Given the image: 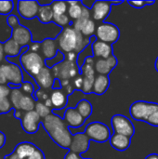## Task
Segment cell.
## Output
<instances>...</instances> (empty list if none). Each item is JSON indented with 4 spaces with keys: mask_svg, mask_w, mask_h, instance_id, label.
<instances>
[{
    "mask_svg": "<svg viewBox=\"0 0 158 159\" xmlns=\"http://www.w3.org/2000/svg\"><path fill=\"white\" fill-rule=\"evenodd\" d=\"M23 48H21L13 38H8L5 43H4V50H5V55L6 58H11V57H16L18 56Z\"/></svg>",
    "mask_w": 158,
    "mask_h": 159,
    "instance_id": "cell-26",
    "label": "cell"
},
{
    "mask_svg": "<svg viewBox=\"0 0 158 159\" xmlns=\"http://www.w3.org/2000/svg\"><path fill=\"white\" fill-rule=\"evenodd\" d=\"M91 48L96 59H108L113 55V46L97 39L93 42Z\"/></svg>",
    "mask_w": 158,
    "mask_h": 159,
    "instance_id": "cell-18",
    "label": "cell"
},
{
    "mask_svg": "<svg viewBox=\"0 0 158 159\" xmlns=\"http://www.w3.org/2000/svg\"><path fill=\"white\" fill-rule=\"evenodd\" d=\"M35 103H36V101L34 100V98L33 96L24 94L20 102V111H22L24 113L34 111V107H35Z\"/></svg>",
    "mask_w": 158,
    "mask_h": 159,
    "instance_id": "cell-29",
    "label": "cell"
},
{
    "mask_svg": "<svg viewBox=\"0 0 158 159\" xmlns=\"http://www.w3.org/2000/svg\"><path fill=\"white\" fill-rule=\"evenodd\" d=\"M82 76H83V89H82V91L86 94L93 92V85H94L96 75H82Z\"/></svg>",
    "mask_w": 158,
    "mask_h": 159,
    "instance_id": "cell-33",
    "label": "cell"
},
{
    "mask_svg": "<svg viewBox=\"0 0 158 159\" xmlns=\"http://www.w3.org/2000/svg\"><path fill=\"white\" fill-rule=\"evenodd\" d=\"M7 25H8L11 29H13V28L16 27L18 24H20V23H19V19L17 18V16H15V15H13V14H10V15L7 16Z\"/></svg>",
    "mask_w": 158,
    "mask_h": 159,
    "instance_id": "cell-40",
    "label": "cell"
},
{
    "mask_svg": "<svg viewBox=\"0 0 158 159\" xmlns=\"http://www.w3.org/2000/svg\"><path fill=\"white\" fill-rule=\"evenodd\" d=\"M4 159H22L19 155H17L14 151L8 155H7L6 157H4Z\"/></svg>",
    "mask_w": 158,
    "mask_h": 159,
    "instance_id": "cell-47",
    "label": "cell"
},
{
    "mask_svg": "<svg viewBox=\"0 0 158 159\" xmlns=\"http://www.w3.org/2000/svg\"><path fill=\"white\" fill-rule=\"evenodd\" d=\"M63 120L66 123V125L73 129H78L81 126L84 125L86 119L79 114V112L76 110V108L70 107L68 108L63 116Z\"/></svg>",
    "mask_w": 158,
    "mask_h": 159,
    "instance_id": "cell-17",
    "label": "cell"
},
{
    "mask_svg": "<svg viewBox=\"0 0 158 159\" xmlns=\"http://www.w3.org/2000/svg\"><path fill=\"white\" fill-rule=\"evenodd\" d=\"M11 89L8 85H0V100L9 97Z\"/></svg>",
    "mask_w": 158,
    "mask_h": 159,
    "instance_id": "cell-41",
    "label": "cell"
},
{
    "mask_svg": "<svg viewBox=\"0 0 158 159\" xmlns=\"http://www.w3.org/2000/svg\"><path fill=\"white\" fill-rule=\"evenodd\" d=\"M59 50L64 55L74 52L80 54L90 44L91 39L82 35L80 32L75 30L72 25L63 28L56 37Z\"/></svg>",
    "mask_w": 158,
    "mask_h": 159,
    "instance_id": "cell-2",
    "label": "cell"
},
{
    "mask_svg": "<svg viewBox=\"0 0 158 159\" xmlns=\"http://www.w3.org/2000/svg\"><path fill=\"white\" fill-rule=\"evenodd\" d=\"M95 36L97 40L113 45L120 37V31L118 27L113 23L102 22L97 26Z\"/></svg>",
    "mask_w": 158,
    "mask_h": 159,
    "instance_id": "cell-7",
    "label": "cell"
},
{
    "mask_svg": "<svg viewBox=\"0 0 158 159\" xmlns=\"http://www.w3.org/2000/svg\"><path fill=\"white\" fill-rule=\"evenodd\" d=\"M109 142H110L111 146L119 152H124L128 150L131 143L129 137L122 135V134H117V133H114L111 136Z\"/></svg>",
    "mask_w": 158,
    "mask_h": 159,
    "instance_id": "cell-21",
    "label": "cell"
},
{
    "mask_svg": "<svg viewBox=\"0 0 158 159\" xmlns=\"http://www.w3.org/2000/svg\"><path fill=\"white\" fill-rule=\"evenodd\" d=\"M59 52V47L56 39L46 38L41 42V55L45 60H51Z\"/></svg>",
    "mask_w": 158,
    "mask_h": 159,
    "instance_id": "cell-19",
    "label": "cell"
},
{
    "mask_svg": "<svg viewBox=\"0 0 158 159\" xmlns=\"http://www.w3.org/2000/svg\"><path fill=\"white\" fill-rule=\"evenodd\" d=\"M20 61L24 71L32 77H34L45 66H47L46 60L40 53L34 52L29 49L22 52Z\"/></svg>",
    "mask_w": 158,
    "mask_h": 159,
    "instance_id": "cell-4",
    "label": "cell"
},
{
    "mask_svg": "<svg viewBox=\"0 0 158 159\" xmlns=\"http://www.w3.org/2000/svg\"><path fill=\"white\" fill-rule=\"evenodd\" d=\"M42 125L48 136L57 145L63 149L70 148L73 135L62 118L52 113L42 120Z\"/></svg>",
    "mask_w": 158,
    "mask_h": 159,
    "instance_id": "cell-1",
    "label": "cell"
},
{
    "mask_svg": "<svg viewBox=\"0 0 158 159\" xmlns=\"http://www.w3.org/2000/svg\"><path fill=\"white\" fill-rule=\"evenodd\" d=\"M50 101L52 103V109L61 110L64 108L68 102V95L61 89H53L50 92Z\"/></svg>",
    "mask_w": 158,
    "mask_h": 159,
    "instance_id": "cell-20",
    "label": "cell"
},
{
    "mask_svg": "<svg viewBox=\"0 0 158 159\" xmlns=\"http://www.w3.org/2000/svg\"><path fill=\"white\" fill-rule=\"evenodd\" d=\"M123 3V1H117V2H115V1H111V4L112 5H120V4H122Z\"/></svg>",
    "mask_w": 158,
    "mask_h": 159,
    "instance_id": "cell-51",
    "label": "cell"
},
{
    "mask_svg": "<svg viewBox=\"0 0 158 159\" xmlns=\"http://www.w3.org/2000/svg\"><path fill=\"white\" fill-rule=\"evenodd\" d=\"M73 84H74L75 89L82 91V89H83V76L81 75V74L73 80Z\"/></svg>",
    "mask_w": 158,
    "mask_h": 159,
    "instance_id": "cell-43",
    "label": "cell"
},
{
    "mask_svg": "<svg viewBox=\"0 0 158 159\" xmlns=\"http://www.w3.org/2000/svg\"><path fill=\"white\" fill-rule=\"evenodd\" d=\"M6 61V55H5V50H4V43L0 42V63L4 62Z\"/></svg>",
    "mask_w": 158,
    "mask_h": 159,
    "instance_id": "cell-46",
    "label": "cell"
},
{
    "mask_svg": "<svg viewBox=\"0 0 158 159\" xmlns=\"http://www.w3.org/2000/svg\"><path fill=\"white\" fill-rule=\"evenodd\" d=\"M20 123H21L22 129L26 133L34 134L37 132L39 129V124L42 123V118L34 110L24 113L20 119Z\"/></svg>",
    "mask_w": 158,
    "mask_h": 159,
    "instance_id": "cell-10",
    "label": "cell"
},
{
    "mask_svg": "<svg viewBox=\"0 0 158 159\" xmlns=\"http://www.w3.org/2000/svg\"><path fill=\"white\" fill-rule=\"evenodd\" d=\"M89 143H90V139L87 136V134L84 133H76L74 135H73V140H72V143L70 146V151L77 154V155H81L86 153L88 148H89Z\"/></svg>",
    "mask_w": 158,
    "mask_h": 159,
    "instance_id": "cell-15",
    "label": "cell"
},
{
    "mask_svg": "<svg viewBox=\"0 0 158 159\" xmlns=\"http://www.w3.org/2000/svg\"><path fill=\"white\" fill-rule=\"evenodd\" d=\"M14 8L13 1H0V14L9 15Z\"/></svg>",
    "mask_w": 158,
    "mask_h": 159,
    "instance_id": "cell-35",
    "label": "cell"
},
{
    "mask_svg": "<svg viewBox=\"0 0 158 159\" xmlns=\"http://www.w3.org/2000/svg\"><path fill=\"white\" fill-rule=\"evenodd\" d=\"M145 159H158V154H151L147 156Z\"/></svg>",
    "mask_w": 158,
    "mask_h": 159,
    "instance_id": "cell-50",
    "label": "cell"
},
{
    "mask_svg": "<svg viewBox=\"0 0 158 159\" xmlns=\"http://www.w3.org/2000/svg\"><path fill=\"white\" fill-rule=\"evenodd\" d=\"M10 37L13 38L21 48L29 47L33 43L31 31L21 24H18L11 30Z\"/></svg>",
    "mask_w": 158,
    "mask_h": 159,
    "instance_id": "cell-13",
    "label": "cell"
},
{
    "mask_svg": "<svg viewBox=\"0 0 158 159\" xmlns=\"http://www.w3.org/2000/svg\"><path fill=\"white\" fill-rule=\"evenodd\" d=\"M51 7L53 9L54 15H62L67 13L69 6L65 1H54L51 2Z\"/></svg>",
    "mask_w": 158,
    "mask_h": 159,
    "instance_id": "cell-31",
    "label": "cell"
},
{
    "mask_svg": "<svg viewBox=\"0 0 158 159\" xmlns=\"http://www.w3.org/2000/svg\"><path fill=\"white\" fill-rule=\"evenodd\" d=\"M110 86V79L108 75H98L95 77L93 85V93L97 95H102L105 93Z\"/></svg>",
    "mask_w": 158,
    "mask_h": 159,
    "instance_id": "cell-23",
    "label": "cell"
},
{
    "mask_svg": "<svg viewBox=\"0 0 158 159\" xmlns=\"http://www.w3.org/2000/svg\"><path fill=\"white\" fill-rule=\"evenodd\" d=\"M146 123L154 127H158V109L148 117V119L146 120Z\"/></svg>",
    "mask_w": 158,
    "mask_h": 159,
    "instance_id": "cell-42",
    "label": "cell"
},
{
    "mask_svg": "<svg viewBox=\"0 0 158 159\" xmlns=\"http://www.w3.org/2000/svg\"><path fill=\"white\" fill-rule=\"evenodd\" d=\"M53 22L62 28H66L68 26H71V19L68 16V14H62V15H54Z\"/></svg>",
    "mask_w": 158,
    "mask_h": 159,
    "instance_id": "cell-34",
    "label": "cell"
},
{
    "mask_svg": "<svg viewBox=\"0 0 158 159\" xmlns=\"http://www.w3.org/2000/svg\"><path fill=\"white\" fill-rule=\"evenodd\" d=\"M158 109V103L148 102L144 101H137L133 102L129 108L130 116L133 119L137 121H144Z\"/></svg>",
    "mask_w": 158,
    "mask_h": 159,
    "instance_id": "cell-6",
    "label": "cell"
},
{
    "mask_svg": "<svg viewBox=\"0 0 158 159\" xmlns=\"http://www.w3.org/2000/svg\"><path fill=\"white\" fill-rule=\"evenodd\" d=\"M23 112L22 111H15L14 110V116H15V118H17V119H21V117H22V116H23Z\"/></svg>",
    "mask_w": 158,
    "mask_h": 159,
    "instance_id": "cell-49",
    "label": "cell"
},
{
    "mask_svg": "<svg viewBox=\"0 0 158 159\" xmlns=\"http://www.w3.org/2000/svg\"><path fill=\"white\" fill-rule=\"evenodd\" d=\"M38 147L35 146L34 143H29V142H22L18 143L15 148H14V152L19 155L22 159H26L27 157H29L31 155H33L36 149Z\"/></svg>",
    "mask_w": 158,
    "mask_h": 159,
    "instance_id": "cell-22",
    "label": "cell"
},
{
    "mask_svg": "<svg viewBox=\"0 0 158 159\" xmlns=\"http://www.w3.org/2000/svg\"><path fill=\"white\" fill-rule=\"evenodd\" d=\"M34 111L42 118V120L44 118H46L47 116H48L50 114H52V109L47 107L44 102H36L35 107H34Z\"/></svg>",
    "mask_w": 158,
    "mask_h": 159,
    "instance_id": "cell-32",
    "label": "cell"
},
{
    "mask_svg": "<svg viewBox=\"0 0 158 159\" xmlns=\"http://www.w3.org/2000/svg\"><path fill=\"white\" fill-rule=\"evenodd\" d=\"M12 104L9 98H4L0 100V114H7L12 109Z\"/></svg>",
    "mask_w": 158,
    "mask_h": 159,
    "instance_id": "cell-37",
    "label": "cell"
},
{
    "mask_svg": "<svg viewBox=\"0 0 158 159\" xmlns=\"http://www.w3.org/2000/svg\"><path fill=\"white\" fill-rule=\"evenodd\" d=\"M6 141H7V138H6V135L0 130V149L5 145L6 143Z\"/></svg>",
    "mask_w": 158,
    "mask_h": 159,
    "instance_id": "cell-48",
    "label": "cell"
},
{
    "mask_svg": "<svg viewBox=\"0 0 158 159\" xmlns=\"http://www.w3.org/2000/svg\"><path fill=\"white\" fill-rule=\"evenodd\" d=\"M40 5L37 1H18L17 10L21 18L32 20L37 17Z\"/></svg>",
    "mask_w": 158,
    "mask_h": 159,
    "instance_id": "cell-12",
    "label": "cell"
},
{
    "mask_svg": "<svg viewBox=\"0 0 158 159\" xmlns=\"http://www.w3.org/2000/svg\"><path fill=\"white\" fill-rule=\"evenodd\" d=\"M111 1H96L91 6V18L96 21L104 20L111 12Z\"/></svg>",
    "mask_w": 158,
    "mask_h": 159,
    "instance_id": "cell-14",
    "label": "cell"
},
{
    "mask_svg": "<svg viewBox=\"0 0 158 159\" xmlns=\"http://www.w3.org/2000/svg\"><path fill=\"white\" fill-rule=\"evenodd\" d=\"M94 68L95 72L102 75H108L113 70L107 59H97L95 61Z\"/></svg>",
    "mask_w": 158,
    "mask_h": 159,
    "instance_id": "cell-27",
    "label": "cell"
},
{
    "mask_svg": "<svg viewBox=\"0 0 158 159\" xmlns=\"http://www.w3.org/2000/svg\"><path fill=\"white\" fill-rule=\"evenodd\" d=\"M34 79L35 80L37 86L41 89L45 90H50L53 89L54 83L56 81V78L52 73L51 68H48L47 66H45L34 77Z\"/></svg>",
    "mask_w": 158,
    "mask_h": 159,
    "instance_id": "cell-11",
    "label": "cell"
},
{
    "mask_svg": "<svg viewBox=\"0 0 158 159\" xmlns=\"http://www.w3.org/2000/svg\"><path fill=\"white\" fill-rule=\"evenodd\" d=\"M85 133L90 139L96 143H105L111 138V131L107 125L102 122H92L89 123L85 129Z\"/></svg>",
    "mask_w": 158,
    "mask_h": 159,
    "instance_id": "cell-8",
    "label": "cell"
},
{
    "mask_svg": "<svg viewBox=\"0 0 158 159\" xmlns=\"http://www.w3.org/2000/svg\"><path fill=\"white\" fill-rule=\"evenodd\" d=\"M24 95V93L21 91V89L17 87H14L13 89H11V91H10V94H9V100H10V102L12 104V107L14 108L15 111H20V100L22 98V96Z\"/></svg>",
    "mask_w": 158,
    "mask_h": 159,
    "instance_id": "cell-28",
    "label": "cell"
},
{
    "mask_svg": "<svg viewBox=\"0 0 158 159\" xmlns=\"http://www.w3.org/2000/svg\"><path fill=\"white\" fill-rule=\"evenodd\" d=\"M114 132L131 138L135 133V128L130 119L123 115H115L111 119Z\"/></svg>",
    "mask_w": 158,
    "mask_h": 159,
    "instance_id": "cell-9",
    "label": "cell"
},
{
    "mask_svg": "<svg viewBox=\"0 0 158 159\" xmlns=\"http://www.w3.org/2000/svg\"><path fill=\"white\" fill-rule=\"evenodd\" d=\"M34 100L36 102H45L47 100H48L50 98V93H48L47 90H45V89H36L34 96Z\"/></svg>",
    "mask_w": 158,
    "mask_h": 159,
    "instance_id": "cell-36",
    "label": "cell"
},
{
    "mask_svg": "<svg viewBox=\"0 0 158 159\" xmlns=\"http://www.w3.org/2000/svg\"><path fill=\"white\" fill-rule=\"evenodd\" d=\"M128 3L135 8H142L144 7L146 5H153L155 4V1H128Z\"/></svg>",
    "mask_w": 158,
    "mask_h": 159,
    "instance_id": "cell-39",
    "label": "cell"
},
{
    "mask_svg": "<svg viewBox=\"0 0 158 159\" xmlns=\"http://www.w3.org/2000/svg\"><path fill=\"white\" fill-rule=\"evenodd\" d=\"M0 115H1V114H0Z\"/></svg>",
    "mask_w": 158,
    "mask_h": 159,
    "instance_id": "cell-53",
    "label": "cell"
},
{
    "mask_svg": "<svg viewBox=\"0 0 158 159\" xmlns=\"http://www.w3.org/2000/svg\"><path fill=\"white\" fill-rule=\"evenodd\" d=\"M76 110L84 117V119L88 118L92 114V105L88 100H81L76 105Z\"/></svg>",
    "mask_w": 158,
    "mask_h": 159,
    "instance_id": "cell-30",
    "label": "cell"
},
{
    "mask_svg": "<svg viewBox=\"0 0 158 159\" xmlns=\"http://www.w3.org/2000/svg\"><path fill=\"white\" fill-rule=\"evenodd\" d=\"M64 159H83V158L80 157V155H77V154H75V153H74V152H72V151H69V152L65 155Z\"/></svg>",
    "mask_w": 158,
    "mask_h": 159,
    "instance_id": "cell-45",
    "label": "cell"
},
{
    "mask_svg": "<svg viewBox=\"0 0 158 159\" xmlns=\"http://www.w3.org/2000/svg\"><path fill=\"white\" fill-rule=\"evenodd\" d=\"M37 18L38 20L44 23H50L53 21V18H54V12L53 9L51 7V3L47 4V5H41L38 10V14H37Z\"/></svg>",
    "mask_w": 158,
    "mask_h": 159,
    "instance_id": "cell-25",
    "label": "cell"
},
{
    "mask_svg": "<svg viewBox=\"0 0 158 159\" xmlns=\"http://www.w3.org/2000/svg\"><path fill=\"white\" fill-rule=\"evenodd\" d=\"M155 68H156V70L158 72V57L156 58V63H155Z\"/></svg>",
    "mask_w": 158,
    "mask_h": 159,
    "instance_id": "cell-52",
    "label": "cell"
},
{
    "mask_svg": "<svg viewBox=\"0 0 158 159\" xmlns=\"http://www.w3.org/2000/svg\"><path fill=\"white\" fill-rule=\"evenodd\" d=\"M51 70L55 78L60 81L74 80L80 75V67L78 64L65 59L61 62L54 65Z\"/></svg>",
    "mask_w": 158,
    "mask_h": 159,
    "instance_id": "cell-5",
    "label": "cell"
},
{
    "mask_svg": "<svg viewBox=\"0 0 158 159\" xmlns=\"http://www.w3.org/2000/svg\"><path fill=\"white\" fill-rule=\"evenodd\" d=\"M68 11L67 14L73 21L79 20L83 14L84 5L79 1H68Z\"/></svg>",
    "mask_w": 158,
    "mask_h": 159,
    "instance_id": "cell-24",
    "label": "cell"
},
{
    "mask_svg": "<svg viewBox=\"0 0 158 159\" xmlns=\"http://www.w3.org/2000/svg\"><path fill=\"white\" fill-rule=\"evenodd\" d=\"M20 89H21V91L25 94V95H29V96H34V92H35V89L34 88V85L29 82V81H26V82H23Z\"/></svg>",
    "mask_w": 158,
    "mask_h": 159,
    "instance_id": "cell-38",
    "label": "cell"
},
{
    "mask_svg": "<svg viewBox=\"0 0 158 159\" xmlns=\"http://www.w3.org/2000/svg\"><path fill=\"white\" fill-rule=\"evenodd\" d=\"M23 83V75L19 65L7 61L0 63V85L19 86Z\"/></svg>",
    "mask_w": 158,
    "mask_h": 159,
    "instance_id": "cell-3",
    "label": "cell"
},
{
    "mask_svg": "<svg viewBox=\"0 0 158 159\" xmlns=\"http://www.w3.org/2000/svg\"><path fill=\"white\" fill-rule=\"evenodd\" d=\"M26 159H46V158H45V155H44V153L42 152V150H40L39 148H37V149H36V151H35L33 155H31L29 157H27Z\"/></svg>",
    "mask_w": 158,
    "mask_h": 159,
    "instance_id": "cell-44",
    "label": "cell"
},
{
    "mask_svg": "<svg viewBox=\"0 0 158 159\" xmlns=\"http://www.w3.org/2000/svg\"><path fill=\"white\" fill-rule=\"evenodd\" d=\"M72 26L75 30L80 32L82 34V35H84L85 37H88V38H91L92 35L95 34L96 29H97L95 20H92V18L88 19V20L79 19L75 21H74Z\"/></svg>",
    "mask_w": 158,
    "mask_h": 159,
    "instance_id": "cell-16",
    "label": "cell"
}]
</instances>
